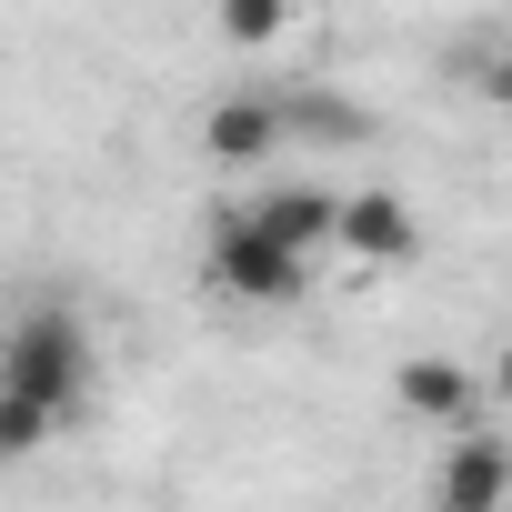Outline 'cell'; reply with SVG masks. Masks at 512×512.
Listing matches in <instances>:
<instances>
[{
	"mask_svg": "<svg viewBox=\"0 0 512 512\" xmlns=\"http://www.w3.org/2000/svg\"><path fill=\"white\" fill-rule=\"evenodd\" d=\"M0 392H21V402H41V412L71 422V412L91 402V332H81L61 302L21 312L11 342H0Z\"/></svg>",
	"mask_w": 512,
	"mask_h": 512,
	"instance_id": "6da1fadb",
	"label": "cell"
},
{
	"mask_svg": "<svg viewBox=\"0 0 512 512\" xmlns=\"http://www.w3.org/2000/svg\"><path fill=\"white\" fill-rule=\"evenodd\" d=\"M211 292L282 312V302H302V292H312V262H302V251H282V241H262L241 211H221V231H211Z\"/></svg>",
	"mask_w": 512,
	"mask_h": 512,
	"instance_id": "7a4b0ae2",
	"label": "cell"
},
{
	"mask_svg": "<svg viewBox=\"0 0 512 512\" xmlns=\"http://www.w3.org/2000/svg\"><path fill=\"white\" fill-rule=\"evenodd\" d=\"M332 251H342V262L392 272V262H412V251H422V221H412L402 191H352V201H332Z\"/></svg>",
	"mask_w": 512,
	"mask_h": 512,
	"instance_id": "3957f363",
	"label": "cell"
},
{
	"mask_svg": "<svg viewBox=\"0 0 512 512\" xmlns=\"http://www.w3.org/2000/svg\"><path fill=\"white\" fill-rule=\"evenodd\" d=\"M282 141H292L282 91H231V101H211V111H201V151H211L221 171H262Z\"/></svg>",
	"mask_w": 512,
	"mask_h": 512,
	"instance_id": "277c9868",
	"label": "cell"
},
{
	"mask_svg": "<svg viewBox=\"0 0 512 512\" xmlns=\"http://www.w3.org/2000/svg\"><path fill=\"white\" fill-rule=\"evenodd\" d=\"M262 241H282V251H302V262H322L332 251V191H312V181H262L251 201H231Z\"/></svg>",
	"mask_w": 512,
	"mask_h": 512,
	"instance_id": "5b68a950",
	"label": "cell"
},
{
	"mask_svg": "<svg viewBox=\"0 0 512 512\" xmlns=\"http://www.w3.org/2000/svg\"><path fill=\"white\" fill-rule=\"evenodd\" d=\"M502 492H512V452L492 432H462L432 462V512H502Z\"/></svg>",
	"mask_w": 512,
	"mask_h": 512,
	"instance_id": "8992f818",
	"label": "cell"
},
{
	"mask_svg": "<svg viewBox=\"0 0 512 512\" xmlns=\"http://www.w3.org/2000/svg\"><path fill=\"white\" fill-rule=\"evenodd\" d=\"M392 402H402L412 422H462V412L482 402V382H472L462 362H442V352H422V362H402V372H392Z\"/></svg>",
	"mask_w": 512,
	"mask_h": 512,
	"instance_id": "52a82bcc",
	"label": "cell"
},
{
	"mask_svg": "<svg viewBox=\"0 0 512 512\" xmlns=\"http://www.w3.org/2000/svg\"><path fill=\"white\" fill-rule=\"evenodd\" d=\"M292 31V0H221V41L231 51H272Z\"/></svg>",
	"mask_w": 512,
	"mask_h": 512,
	"instance_id": "ba28073f",
	"label": "cell"
},
{
	"mask_svg": "<svg viewBox=\"0 0 512 512\" xmlns=\"http://www.w3.org/2000/svg\"><path fill=\"white\" fill-rule=\"evenodd\" d=\"M51 432H61V412H41V402H21V392H0V462L51 452Z\"/></svg>",
	"mask_w": 512,
	"mask_h": 512,
	"instance_id": "9c48e42d",
	"label": "cell"
}]
</instances>
